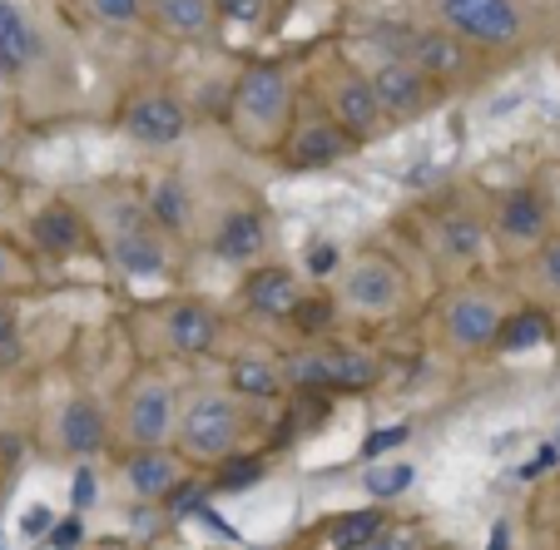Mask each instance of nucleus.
<instances>
[{
  "mask_svg": "<svg viewBox=\"0 0 560 550\" xmlns=\"http://www.w3.org/2000/svg\"><path fill=\"white\" fill-rule=\"evenodd\" d=\"M526 303L516 293V283H497L487 273L456 278L436 293L432 303V338L442 352L452 358H487L501 348V332H506L511 313Z\"/></svg>",
  "mask_w": 560,
  "mask_h": 550,
  "instance_id": "6e6552de",
  "label": "nucleus"
},
{
  "mask_svg": "<svg viewBox=\"0 0 560 550\" xmlns=\"http://www.w3.org/2000/svg\"><path fill=\"white\" fill-rule=\"evenodd\" d=\"M25 238H31L35 258L50 264H70V258H105L100 254L95 219L80 199H45L40 209L25 219Z\"/></svg>",
  "mask_w": 560,
  "mask_h": 550,
  "instance_id": "6ab92c4d",
  "label": "nucleus"
},
{
  "mask_svg": "<svg viewBox=\"0 0 560 550\" xmlns=\"http://www.w3.org/2000/svg\"><path fill=\"white\" fill-rule=\"evenodd\" d=\"M144 203L179 244L184 238H199V194H194V184L184 174H159L144 189Z\"/></svg>",
  "mask_w": 560,
  "mask_h": 550,
  "instance_id": "a878e982",
  "label": "nucleus"
},
{
  "mask_svg": "<svg viewBox=\"0 0 560 550\" xmlns=\"http://www.w3.org/2000/svg\"><path fill=\"white\" fill-rule=\"evenodd\" d=\"M352 35L377 40V45H387V50L417 60L436 80V85H446L452 95L487 85L491 74L501 70V60H491L487 50H476V45L462 40L456 31L427 21V15L402 11V5H397V11H387V15H372V21H358V25H352Z\"/></svg>",
  "mask_w": 560,
  "mask_h": 550,
  "instance_id": "423d86ee",
  "label": "nucleus"
},
{
  "mask_svg": "<svg viewBox=\"0 0 560 550\" xmlns=\"http://www.w3.org/2000/svg\"><path fill=\"white\" fill-rule=\"evenodd\" d=\"M115 129L144 154H174L194 139L199 129V105L170 80H139L119 95L115 105Z\"/></svg>",
  "mask_w": 560,
  "mask_h": 550,
  "instance_id": "f8f14e48",
  "label": "nucleus"
},
{
  "mask_svg": "<svg viewBox=\"0 0 560 550\" xmlns=\"http://www.w3.org/2000/svg\"><path fill=\"white\" fill-rule=\"evenodd\" d=\"M511 283L526 303L546 307L550 318L560 313V229L550 233L546 244H536L521 264H511Z\"/></svg>",
  "mask_w": 560,
  "mask_h": 550,
  "instance_id": "393cba45",
  "label": "nucleus"
},
{
  "mask_svg": "<svg viewBox=\"0 0 560 550\" xmlns=\"http://www.w3.org/2000/svg\"><path fill=\"white\" fill-rule=\"evenodd\" d=\"M80 21L100 25L109 35H135L149 31V0H74Z\"/></svg>",
  "mask_w": 560,
  "mask_h": 550,
  "instance_id": "cd10ccee",
  "label": "nucleus"
},
{
  "mask_svg": "<svg viewBox=\"0 0 560 550\" xmlns=\"http://www.w3.org/2000/svg\"><path fill=\"white\" fill-rule=\"evenodd\" d=\"M199 238L219 264L254 268L273 254V213L248 189H233L229 199H203L199 194Z\"/></svg>",
  "mask_w": 560,
  "mask_h": 550,
  "instance_id": "4468645a",
  "label": "nucleus"
},
{
  "mask_svg": "<svg viewBox=\"0 0 560 550\" xmlns=\"http://www.w3.org/2000/svg\"><path fill=\"white\" fill-rule=\"evenodd\" d=\"M303 90L328 109V115L338 119L362 149L382 144V139L392 134V119L382 115L377 90H372L368 70H362V60L348 50V45H328V50L317 55L303 74Z\"/></svg>",
  "mask_w": 560,
  "mask_h": 550,
  "instance_id": "9b49d317",
  "label": "nucleus"
},
{
  "mask_svg": "<svg viewBox=\"0 0 560 550\" xmlns=\"http://www.w3.org/2000/svg\"><path fill=\"white\" fill-rule=\"evenodd\" d=\"M332 297H338L342 318L352 323H397L422 303V288H417V273L402 254L368 244L352 258H342L338 278H332Z\"/></svg>",
  "mask_w": 560,
  "mask_h": 550,
  "instance_id": "9d476101",
  "label": "nucleus"
},
{
  "mask_svg": "<svg viewBox=\"0 0 560 550\" xmlns=\"http://www.w3.org/2000/svg\"><path fill=\"white\" fill-rule=\"evenodd\" d=\"M283 362H288V382L298 391H368L382 377V362L368 348L332 338H303Z\"/></svg>",
  "mask_w": 560,
  "mask_h": 550,
  "instance_id": "f3484780",
  "label": "nucleus"
},
{
  "mask_svg": "<svg viewBox=\"0 0 560 550\" xmlns=\"http://www.w3.org/2000/svg\"><path fill=\"white\" fill-rule=\"evenodd\" d=\"M219 11L229 25H238V31H264L268 21H273L278 0H219Z\"/></svg>",
  "mask_w": 560,
  "mask_h": 550,
  "instance_id": "c85d7f7f",
  "label": "nucleus"
},
{
  "mask_svg": "<svg viewBox=\"0 0 560 550\" xmlns=\"http://www.w3.org/2000/svg\"><path fill=\"white\" fill-rule=\"evenodd\" d=\"M397 5L456 31L501 65L560 45V0H397Z\"/></svg>",
  "mask_w": 560,
  "mask_h": 550,
  "instance_id": "f03ea898",
  "label": "nucleus"
},
{
  "mask_svg": "<svg viewBox=\"0 0 560 550\" xmlns=\"http://www.w3.org/2000/svg\"><path fill=\"white\" fill-rule=\"evenodd\" d=\"M238 297H244V307L254 313V318H264V323H288V318L298 313V303L307 297V283H303V273H298V268L264 258V264L244 268Z\"/></svg>",
  "mask_w": 560,
  "mask_h": 550,
  "instance_id": "4be33fe9",
  "label": "nucleus"
},
{
  "mask_svg": "<svg viewBox=\"0 0 560 550\" xmlns=\"http://www.w3.org/2000/svg\"><path fill=\"white\" fill-rule=\"evenodd\" d=\"M100 496L95 487V471H90V461H80V471H74V511H90Z\"/></svg>",
  "mask_w": 560,
  "mask_h": 550,
  "instance_id": "473e14b6",
  "label": "nucleus"
},
{
  "mask_svg": "<svg viewBox=\"0 0 560 550\" xmlns=\"http://www.w3.org/2000/svg\"><path fill=\"white\" fill-rule=\"evenodd\" d=\"M412 466H392V471H368V487H372V496H397V491H407L412 487Z\"/></svg>",
  "mask_w": 560,
  "mask_h": 550,
  "instance_id": "2f4dec72",
  "label": "nucleus"
},
{
  "mask_svg": "<svg viewBox=\"0 0 560 550\" xmlns=\"http://www.w3.org/2000/svg\"><path fill=\"white\" fill-rule=\"evenodd\" d=\"M0 90L35 95L50 115L80 95V40L31 0H0Z\"/></svg>",
  "mask_w": 560,
  "mask_h": 550,
  "instance_id": "f257e3e1",
  "label": "nucleus"
},
{
  "mask_svg": "<svg viewBox=\"0 0 560 550\" xmlns=\"http://www.w3.org/2000/svg\"><path fill=\"white\" fill-rule=\"evenodd\" d=\"M55 446L74 461H95L100 452L115 446V412L100 407L95 397H70L55 417Z\"/></svg>",
  "mask_w": 560,
  "mask_h": 550,
  "instance_id": "5701e85b",
  "label": "nucleus"
},
{
  "mask_svg": "<svg viewBox=\"0 0 560 550\" xmlns=\"http://www.w3.org/2000/svg\"><path fill=\"white\" fill-rule=\"evenodd\" d=\"M35 268L11 238H0V288H15V283H31Z\"/></svg>",
  "mask_w": 560,
  "mask_h": 550,
  "instance_id": "7c9ffc66",
  "label": "nucleus"
},
{
  "mask_svg": "<svg viewBox=\"0 0 560 550\" xmlns=\"http://www.w3.org/2000/svg\"><path fill=\"white\" fill-rule=\"evenodd\" d=\"M258 432V402L238 397L229 382H199L179 397L174 446L194 461V471H219L223 461L244 456Z\"/></svg>",
  "mask_w": 560,
  "mask_h": 550,
  "instance_id": "0eeeda50",
  "label": "nucleus"
},
{
  "mask_svg": "<svg viewBox=\"0 0 560 550\" xmlns=\"http://www.w3.org/2000/svg\"><path fill=\"white\" fill-rule=\"evenodd\" d=\"M387 526H392L387 511L368 506V511H348V516L323 520L313 540H323V546H377V540H387Z\"/></svg>",
  "mask_w": 560,
  "mask_h": 550,
  "instance_id": "bb28decb",
  "label": "nucleus"
},
{
  "mask_svg": "<svg viewBox=\"0 0 560 550\" xmlns=\"http://www.w3.org/2000/svg\"><path fill=\"white\" fill-rule=\"evenodd\" d=\"M74 199L90 209L100 233V254L115 273L135 278V283H164L174 278V238L164 223L149 213L144 194L129 189V184H90L85 194Z\"/></svg>",
  "mask_w": 560,
  "mask_h": 550,
  "instance_id": "7ed1b4c3",
  "label": "nucleus"
},
{
  "mask_svg": "<svg viewBox=\"0 0 560 550\" xmlns=\"http://www.w3.org/2000/svg\"><path fill=\"white\" fill-rule=\"evenodd\" d=\"M348 50L362 60V70H368L372 90H377V100H382V115L392 119V129L422 125V119H432L436 109L452 100V90L436 85L422 65L407 60V55H397V50H387V45L352 35Z\"/></svg>",
  "mask_w": 560,
  "mask_h": 550,
  "instance_id": "ddd939ff",
  "label": "nucleus"
},
{
  "mask_svg": "<svg viewBox=\"0 0 560 550\" xmlns=\"http://www.w3.org/2000/svg\"><path fill=\"white\" fill-rule=\"evenodd\" d=\"M179 397L164 372L144 367L125 382L115 407V452H135V446H170L174 426H179Z\"/></svg>",
  "mask_w": 560,
  "mask_h": 550,
  "instance_id": "dca6fc26",
  "label": "nucleus"
},
{
  "mask_svg": "<svg viewBox=\"0 0 560 550\" xmlns=\"http://www.w3.org/2000/svg\"><path fill=\"white\" fill-rule=\"evenodd\" d=\"M149 35L170 45H194V50H223V21L219 0H149Z\"/></svg>",
  "mask_w": 560,
  "mask_h": 550,
  "instance_id": "412c9836",
  "label": "nucleus"
},
{
  "mask_svg": "<svg viewBox=\"0 0 560 550\" xmlns=\"http://www.w3.org/2000/svg\"><path fill=\"white\" fill-rule=\"evenodd\" d=\"M129 338H135L139 358H174V362H199L213 358L229 338V318L213 297L199 293H170L144 303L129 318Z\"/></svg>",
  "mask_w": 560,
  "mask_h": 550,
  "instance_id": "1a4fd4ad",
  "label": "nucleus"
},
{
  "mask_svg": "<svg viewBox=\"0 0 560 550\" xmlns=\"http://www.w3.org/2000/svg\"><path fill=\"white\" fill-rule=\"evenodd\" d=\"M25 358V338H21V313L15 303H0V372L15 367Z\"/></svg>",
  "mask_w": 560,
  "mask_h": 550,
  "instance_id": "c756f323",
  "label": "nucleus"
},
{
  "mask_svg": "<svg viewBox=\"0 0 560 550\" xmlns=\"http://www.w3.org/2000/svg\"><path fill=\"white\" fill-rule=\"evenodd\" d=\"M298 105H303V80H298L293 60L244 55L233 65V80H229L223 129H229V139L238 149L273 160L298 119Z\"/></svg>",
  "mask_w": 560,
  "mask_h": 550,
  "instance_id": "20e7f679",
  "label": "nucleus"
},
{
  "mask_svg": "<svg viewBox=\"0 0 560 550\" xmlns=\"http://www.w3.org/2000/svg\"><path fill=\"white\" fill-rule=\"evenodd\" d=\"M358 139L328 115V109L317 105L313 95L303 90V105H298V119L288 129L283 149H278L273 160L283 164V174H323V169H338L358 154Z\"/></svg>",
  "mask_w": 560,
  "mask_h": 550,
  "instance_id": "a211bd4d",
  "label": "nucleus"
},
{
  "mask_svg": "<svg viewBox=\"0 0 560 550\" xmlns=\"http://www.w3.org/2000/svg\"><path fill=\"white\" fill-rule=\"evenodd\" d=\"M223 382H229L238 397H248V402H278L283 391H293V382H288V362L273 358V352H264V348L233 352Z\"/></svg>",
  "mask_w": 560,
  "mask_h": 550,
  "instance_id": "b1692460",
  "label": "nucleus"
},
{
  "mask_svg": "<svg viewBox=\"0 0 560 550\" xmlns=\"http://www.w3.org/2000/svg\"><path fill=\"white\" fill-rule=\"evenodd\" d=\"M194 461L179 446H135V452H115V477L135 506H159L189 481Z\"/></svg>",
  "mask_w": 560,
  "mask_h": 550,
  "instance_id": "aec40b11",
  "label": "nucleus"
},
{
  "mask_svg": "<svg viewBox=\"0 0 560 550\" xmlns=\"http://www.w3.org/2000/svg\"><path fill=\"white\" fill-rule=\"evenodd\" d=\"M487 219H491V254L511 268L560 229V203L546 184L526 179V184H511V189L491 194Z\"/></svg>",
  "mask_w": 560,
  "mask_h": 550,
  "instance_id": "2eb2a0df",
  "label": "nucleus"
},
{
  "mask_svg": "<svg viewBox=\"0 0 560 550\" xmlns=\"http://www.w3.org/2000/svg\"><path fill=\"white\" fill-rule=\"evenodd\" d=\"M407 229H412V248L427 264V273L436 278V288L481 273L491 258L487 199H476V194H466V189H446V194H436V199L417 203Z\"/></svg>",
  "mask_w": 560,
  "mask_h": 550,
  "instance_id": "39448f33",
  "label": "nucleus"
}]
</instances>
